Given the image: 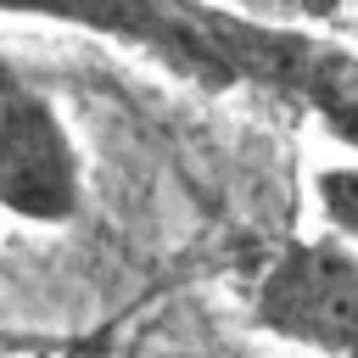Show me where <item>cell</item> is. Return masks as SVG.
Segmentation results:
<instances>
[{
	"label": "cell",
	"instance_id": "obj_4",
	"mask_svg": "<svg viewBox=\"0 0 358 358\" xmlns=\"http://www.w3.org/2000/svg\"><path fill=\"white\" fill-rule=\"evenodd\" d=\"M291 95H302V101L313 106V117H319L341 145L358 151V62L313 45L308 62H302L296 78H291Z\"/></svg>",
	"mask_w": 358,
	"mask_h": 358
},
{
	"label": "cell",
	"instance_id": "obj_6",
	"mask_svg": "<svg viewBox=\"0 0 358 358\" xmlns=\"http://www.w3.org/2000/svg\"><path fill=\"white\" fill-rule=\"evenodd\" d=\"M268 6H313V0H268Z\"/></svg>",
	"mask_w": 358,
	"mask_h": 358
},
{
	"label": "cell",
	"instance_id": "obj_2",
	"mask_svg": "<svg viewBox=\"0 0 358 358\" xmlns=\"http://www.w3.org/2000/svg\"><path fill=\"white\" fill-rule=\"evenodd\" d=\"M252 324L285 347L358 358V252L336 235L280 246L252 291Z\"/></svg>",
	"mask_w": 358,
	"mask_h": 358
},
{
	"label": "cell",
	"instance_id": "obj_5",
	"mask_svg": "<svg viewBox=\"0 0 358 358\" xmlns=\"http://www.w3.org/2000/svg\"><path fill=\"white\" fill-rule=\"evenodd\" d=\"M313 196H319V213H324L330 235H336V241H347V246L358 252V162L319 168Z\"/></svg>",
	"mask_w": 358,
	"mask_h": 358
},
{
	"label": "cell",
	"instance_id": "obj_1",
	"mask_svg": "<svg viewBox=\"0 0 358 358\" xmlns=\"http://www.w3.org/2000/svg\"><path fill=\"white\" fill-rule=\"evenodd\" d=\"M0 17H39L101 39H123L201 90H229L241 78L291 90L296 67L313 50V39L229 11H207L190 0H0Z\"/></svg>",
	"mask_w": 358,
	"mask_h": 358
},
{
	"label": "cell",
	"instance_id": "obj_3",
	"mask_svg": "<svg viewBox=\"0 0 358 358\" xmlns=\"http://www.w3.org/2000/svg\"><path fill=\"white\" fill-rule=\"evenodd\" d=\"M84 201V162L56 101L0 62V213L28 224H67Z\"/></svg>",
	"mask_w": 358,
	"mask_h": 358
}]
</instances>
